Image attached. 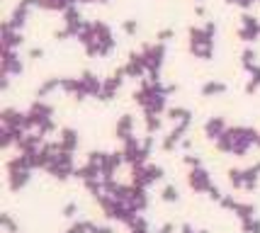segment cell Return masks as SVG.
Returning <instances> with one entry per match:
<instances>
[{"label": "cell", "mask_w": 260, "mask_h": 233, "mask_svg": "<svg viewBox=\"0 0 260 233\" xmlns=\"http://www.w3.org/2000/svg\"><path fill=\"white\" fill-rule=\"evenodd\" d=\"M163 197L168 202H173V199H178V192H175V187H168L166 192H163Z\"/></svg>", "instance_id": "7a4b0ae2"}, {"label": "cell", "mask_w": 260, "mask_h": 233, "mask_svg": "<svg viewBox=\"0 0 260 233\" xmlns=\"http://www.w3.org/2000/svg\"><path fill=\"white\" fill-rule=\"evenodd\" d=\"M190 185H192L194 189H204L207 185H209V178H207V173H202V170L192 173V178H190Z\"/></svg>", "instance_id": "6da1fadb"}]
</instances>
